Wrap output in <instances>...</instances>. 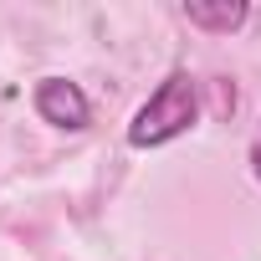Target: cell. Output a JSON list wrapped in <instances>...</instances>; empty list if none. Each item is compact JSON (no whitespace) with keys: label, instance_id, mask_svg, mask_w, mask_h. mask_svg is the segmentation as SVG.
Instances as JSON below:
<instances>
[{"label":"cell","instance_id":"obj_2","mask_svg":"<svg viewBox=\"0 0 261 261\" xmlns=\"http://www.w3.org/2000/svg\"><path fill=\"white\" fill-rule=\"evenodd\" d=\"M36 113L51 123V128H67V134H77V128H87L92 108H87V92L67 77H41L36 82Z\"/></svg>","mask_w":261,"mask_h":261},{"label":"cell","instance_id":"obj_3","mask_svg":"<svg viewBox=\"0 0 261 261\" xmlns=\"http://www.w3.org/2000/svg\"><path fill=\"white\" fill-rule=\"evenodd\" d=\"M251 11L241 6V0H190L185 6V21L190 26H205V31H236Z\"/></svg>","mask_w":261,"mask_h":261},{"label":"cell","instance_id":"obj_4","mask_svg":"<svg viewBox=\"0 0 261 261\" xmlns=\"http://www.w3.org/2000/svg\"><path fill=\"white\" fill-rule=\"evenodd\" d=\"M256 179H261V149H256Z\"/></svg>","mask_w":261,"mask_h":261},{"label":"cell","instance_id":"obj_1","mask_svg":"<svg viewBox=\"0 0 261 261\" xmlns=\"http://www.w3.org/2000/svg\"><path fill=\"white\" fill-rule=\"evenodd\" d=\"M195 118H200V87H195V77L190 72H169L149 92V102L134 113L128 144H134V149H159V144L179 139L185 128H195Z\"/></svg>","mask_w":261,"mask_h":261}]
</instances>
